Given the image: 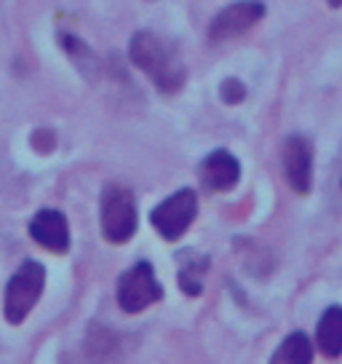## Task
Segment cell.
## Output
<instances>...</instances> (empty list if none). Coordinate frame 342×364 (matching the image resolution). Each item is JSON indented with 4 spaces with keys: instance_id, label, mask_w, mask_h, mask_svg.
I'll return each instance as SVG.
<instances>
[{
    "instance_id": "obj_5",
    "label": "cell",
    "mask_w": 342,
    "mask_h": 364,
    "mask_svg": "<svg viewBox=\"0 0 342 364\" xmlns=\"http://www.w3.org/2000/svg\"><path fill=\"white\" fill-rule=\"evenodd\" d=\"M163 297V287L155 279L150 262H137L118 279V306L126 314H139Z\"/></svg>"
},
{
    "instance_id": "obj_14",
    "label": "cell",
    "mask_w": 342,
    "mask_h": 364,
    "mask_svg": "<svg viewBox=\"0 0 342 364\" xmlns=\"http://www.w3.org/2000/svg\"><path fill=\"white\" fill-rule=\"evenodd\" d=\"M219 97H222V102L225 105H238V102H243L246 89H243V83H241V80L228 78L222 86H219Z\"/></svg>"
},
{
    "instance_id": "obj_7",
    "label": "cell",
    "mask_w": 342,
    "mask_h": 364,
    "mask_svg": "<svg viewBox=\"0 0 342 364\" xmlns=\"http://www.w3.org/2000/svg\"><path fill=\"white\" fill-rule=\"evenodd\" d=\"M281 164H284L286 182L292 185V191L308 196L313 188V145L308 136H286L284 148H281Z\"/></svg>"
},
{
    "instance_id": "obj_12",
    "label": "cell",
    "mask_w": 342,
    "mask_h": 364,
    "mask_svg": "<svg viewBox=\"0 0 342 364\" xmlns=\"http://www.w3.org/2000/svg\"><path fill=\"white\" fill-rule=\"evenodd\" d=\"M182 268H180V287H182L184 295L198 297L204 292V273L209 268L206 257H187L182 255Z\"/></svg>"
},
{
    "instance_id": "obj_13",
    "label": "cell",
    "mask_w": 342,
    "mask_h": 364,
    "mask_svg": "<svg viewBox=\"0 0 342 364\" xmlns=\"http://www.w3.org/2000/svg\"><path fill=\"white\" fill-rule=\"evenodd\" d=\"M62 46L67 48L70 57L75 59V62H80V65H78L80 70H86V68H92V65H94L92 51H89V48H86L83 43H80L78 38H72V35H62Z\"/></svg>"
},
{
    "instance_id": "obj_6",
    "label": "cell",
    "mask_w": 342,
    "mask_h": 364,
    "mask_svg": "<svg viewBox=\"0 0 342 364\" xmlns=\"http://www.w3.org/2000/svg\"><path fill=\"white\" fill-rule=\"evenodd\" d=\"M263 16H265L263 0H241V3H233V6L222 9L211 19V24H209V41L211 43H222V41H230V38H238L246 30H251Z\"/></svg>"
},
{
    "instance_id": "obj_1",
    "label": "cell",
    "mask_w": 342,
    "mask_h": 364,
    "mask_svg": "<svg viewBox=\"0 0 342 364\" xmlns=\"http://www.w3.org/2000/svg\"><path fill=\"white\" fill-rule=\"evenodd\" d=\"M128 57L137 65L145 75H150V80L158 86V91L163 94H177L184 83V68L180 54L174 51V46H169L163 38H158L155 33L142 30L131 38L128 46Z\"/></svg>"
},
{
    "instance_id": "obj_8",
    "label": "cell",
    "mask_w": 342,
    "mask_h": 364,
    "mask_svg": "<svg viewBox=\"0 0 342 364\" xmlns=\"http://www.w3.org/2000/svg\"><path fill=\"white\" fill-rule=\"evenodd\" d=\"M30 236L48 252L62 255V252L70 250L67 220H65V215L57 212V209H40V212L33 217V223H30Z\"/></svg>"
},
{
    "instance_id": "obj_15",
    "label": "cell",
    "mask_w": 342,
    "mask_h": 364,
    "mask_svg": "<svg viewBox=\"0 0 342 364\" xmlns=\"http://www.w3.org/2000/svg\"><path fill=\"white\" fill-rule=\"evenodd\" d=\"M329 6H331V9H340V6H342V0H329Z\"/></svg>"
},
{
    "instance_id": "obj_4",
    "label": "cell",
    "mask_w": 342,
    "mask_h": 364,
    "mask_svg": "<svg viewBox=\"0 0 342 364\" xmlns=\"http://www.w3.org/2000/svg\"><path fill=\"white\" fill-rule=\"evenodd\" d=\"M195 212H198V196H195L193 188H182L150 212V223L160 233V239L177 241L182 239L187 228L193 225Z\"/></svg>"
},
{
    "instance_id": "obj_3",
    "label": "cell",
    "mask_w": 342,
    "mask_h": 364,
    "mask_svg": "<svg viewBox=\"0 0 342 364\" xmlns=\"http://www.w3.org/2000/svg\"><path fill=\"white\" fill-rule=\"evenodd\" d=\"M102 233L110 244H126L137 233V204L128 188L107 185L102 191Z\"/></svg>"
},
{
    "instance_id": "obj_9",
    "label": "cell",
    "mask_w": 342,
    "mask_h": 364,
    "mask_svg": "<svg viewBox=\"0 0 342 364\" xmlns=\"http://www.w3.org/2000/svg\"><path fill=\"white\" fill-rule=\"evenodd\" d=\"M241 177V164L236 156H230L228 150H214L211 156H206L201 164V182L209 191H230Z\"/></svg>"
},
{
    "instance_id": "obj_2",
    "label": "cell",
    "mask_w": 342,
    "mask_h": 364,
    "mask_svg": "<svg viewBox=\"0 0 342 364\" xmlns=\"http://www.w3.org/2000/svg\"><path fill=\"white\" fill-rule=\"evenodd\" d=\"M43 284H46V271H43L40 262L27 260L19 265V271L13 273L11 282L6 284V308H3V314L9 318V324H22L27 318V314L40 300Z\"/></svg>"
},
{
    "instance_id": "obj_10",
    "label": "cell",
    "mask_w": 342,
    "mask_h": 364,
    "mask_svg": "<svg viewBox=\"0 0 342 364\" xmlns=\"http://www.w3.org/2000/svg\"><path fill=\"white\" fill-rule=\"evenodd\" d=\"M316 343L324 356H329V359L342 356V306H331L321 314Z\"/></svg>"
},
{
    "instance_id": "obj_11",
    "label": "cell",
    "mask_w": 342,
    "mask_h": 364,
    "mask_svg": "<svg viewBox=\"0 0 342 364\" xmlns=\"http://www.w3.org/2000/svg\"><path fill=\"white\" fill-rule=\"evenodd\" d=\"M273 364H308L313 362V346H310L305 332H292L281 348L273 353Z\"/></svg>"
}]
</instances>
